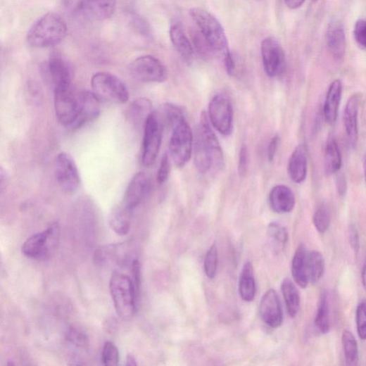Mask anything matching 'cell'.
<instances>
[{
	"label": "cell",
	"mask_w": 366,
	"mask_h": 366,
	"mask_svg": "<svg viewBox=\"0 0 366 366\" xmlns=\"http://www.w3.org/2000/svg\"><path fill=\"white\" fill-rule=\"evenodd\" d=\"M207 118L203 113L194 134V163L196 168L203 174L218 170L224 164L220 145Z\"/></svg>",
	"instance_id": "obj_1"
},
{
	"label": "cell",
	"mask_w": 366,
	"mask_h": 366,
	"mask_svg": "<svg viewBox=\"0 0 366 366\" xmlns=\"http://www.w3.org/2000/svg\"><path fill=\"white\" fill-rule=\"evenodd\" d=\"M67 34L68 26L64 19L57 13H50L31 27L27 40L33 48H50L61 43Z\"/></svg>",
	"instance_id": "obj_2"
},
{
	"label": "cell",
	"mask_w": 366,
	"mask_h": 366,
	"mask_svg": "<svg viewBox=\"0 0 366 366\" xmlns=\"http://www.w3.org/2000/svg\"><path fill=\"white\" fill-rule=\"evenodd\" d=\"M110 290L116 312L125 320H131L136 311L137 296L132 281L126 274L114 271Z\"/></svg>",
	"instance_id": "obj_3"
},
{
	"label": "cell",
	"mask_w": 366,
	"mask_h": 366,
	"mask_svg": "<svg viewBox=\"0 0 366 366\" xmlns=\"http://www.w3.org/2000/svg\"><path fill=\"white\" fill-rule=\"evenodd\" d=\"M190 15L210 50L225 54L228 51V44L220 22L210 13L200 8L191 9Z\"/></svg>",
	"instance_id": "obj_4"
},
{
	"label": "cell",
	"mask_w": 366,
	"mask_h": 366,
	"mask_svg": "<svg viewBox=\"0 0 366 366\" xmlns=\"http://www.w3.org/2000/svg\"><path fill=\"white\" fill-rule=\"evenodd\" d=\"M61 236V227L54 222L44 232L30 237L23 245L22 252L36 260L49 258L56 251Z\"/></svg>",
	"instance_id": "obj_5"
},
{
	"label": "cell",
	"mask_w": 366,
	"mask_h": 366,
	"mask_svg": "<svg viewBox=\"0 0 366 366\" xmlns=\"http://www.w3.org/2000/svg\"><path fill=\"white\" fill-rule=\"evenodd\" d=\"M93 92L100 101L125 104L130 99L127 87L118 77L108 72H98L91 80Z\"/></svg>",
	"instance_id": "obj_6"
},
{
	"label": "cell",
	"mask_w": 366,
	"mask_h": 366,
	"mask_svg": "<svg viewBox=\"0 0 366 366\" xmlns=\"http://www.w3.org/2000/svg\"><path fill=\"white\" fill-rule=\"evenodd\" d=\"M172 129L169 150L170 155L178 168L185 166L191 160L194 149V134L186 121L183 120Z\"/></svg>",
	"instance_id": "obj_7"
},
{
	"label": "cell",
	"mask_w": 366,
	"mask_h": 366,
	"mask_svg": "<svg viewBox=\"0 0 366 366\" xmlns=\"http://www.w3.org/2000/svg\"><path fill=\"white\" fill-rule=\"evenodd\" d=\"M54 103L60 123L72 127L77 118L80 108V95L76 94L72 84L54 88Z\"/></svg>",
	"instance_id": "obj_8"
},
{
	"label": "cell",
	"mask_w": 366,
	"mask_h": 366,
	"mask_svg": "<svg viewBox=\"0 0 366 366\" xmlns=\"http://www.w3.org/2000/svg\"><path fill=\"white\" fill-rule=\"evenodd\" d=\"M129 71L134 79L143 82H163L168 78L165 65L151 56L134 60L129 66Z\"/></svg>",
	"instance_id": "obj_9"
},
{
	"label": "cell",
	"mask_w": 366,
	"mask_h": 366,
	"mask_svg": "<svg viewBox=\"0 0 366 366\" xmlns=\"http://www.w3.org/2000/svg\"><path fill=\"white\" fill-rule=\"evenodd\" d=\"M209 119L213 127L222 135H230L234 130V111L230 100L218 94L210 103Z\"/></svg>",
	"instance_id": "obj_10"
},
{
	"label": "cell",
	"mask_w": 366,
	"mask_h": 366,
	"mask_svg": "<svg viewBox=\"0 0 366 366\" xmlns=\"http://www.w3.org/2000/svg\"><path fill=\"white\" fill-rule=\"evenodd\" d=\"M55 174L58 184L67 194L75 193L80 187L79 171L72 158L66 153H61L55 161Z\"/></svg>",
	"instance_id": "obj_11"
},
{
	"label": "cell",
	"mask_w": 366,
	"mask_h": 366,
	"mask_svg": "<svg viewBox=\"0 0 366 366\" xmlns=\"http://www.w3.org/2000/svg\"><path fill=\"white\" fill-rule=\"evenodd\" d=\"M144 127L142 163L150 166L155 163L162 143L161 125L155 113L150 115Z\"/></svg>",
	"instance_id": "obj_12"
},
{
	"label": "cell",
	"mask_w": 366,
	"mask_h": 366,
	"mask_svg": "<svg viewBox=\"0 0 366 366\" xmlns=\"http://www.w3.org/2000/svg\"><path fill=\"white\" fill-rule=\"evenodd\" d=\"M261 55L265 73L270 77L282 75L286 68L283 49L277 39L269 37L261 43Z\"/></svg>",
	"instance_id": "obj_13"
},
{
	"label": "cell",
	"mask_w": 366,
	"mask_h": 366,
	"mask_svg": "<svg viewBox=\"0 0 366 366\" xmlns=\"http://www.w3.org/2000/svg\"><path fill=\"white\" fill-rule=\"evenodd\" d=\"M151 189V180L146 173L135 174L127 187L122 206L131 213L148 197Z\"/></svg>",
	"instance_id": "obj_14"
},
{
	"label": "cell",
	"mask_w": 366,
	"mask_h": 366,
	"mask_svg": "<svg viewBox=\"0 0 366 366\" xmlns=\"http://www.w3.org/2000/svg\"><path fill=\"white\" fill-rule=\"evenodd\" d=\"M260 314L263 322L271 328H278L283 323V310L279 297L272 289L267 291L260 301Z\"/></svg>",
	"instance_id": "obj_15"
},
{
	"label": "cell",
	"mask_w": 366,
	"mask_h": 366,
	"mask_svg": "<svg viewBox=\"0 0 366 366\" xmlns=\"http://www.w3.org/2000/svg\"><path fill=\"white\" fill-rule=\"evenodd\" d=\"M101 101L93 91H84L80 95V108L77 118L71 127L73 129L94 122L101 115Z\"/></svg>",
	"instance_id": "obj_16"
},
{
	"label": "cell",
	"mask_w": 366,
	"mask_h": 366,
	"mask_svg": "<svg viewBox=\"0 0 366 366\" xmlns=\"http://www.w3.org/2000/svg\"><path fill=\"white\" fill-rule=\"evenodd\" d=\"M54 88L72 84V71L68 63L59 56H52L45 67Z\"/></svg>",
	"instance_id": "obj_17"
},
{
	"label": "cell",
	"mask_w": 366,
	"mask_h": 366,
	"mask_svg": "<svg viewBox=\"0 0 366 366\" xmlns=\"http://www.w3.org/2000/svg\"><path fill=\"white\" fill-rule=\"evenodd\" d=\"M269 202L272 210L277 213H291L296 205V198L293 191L286 186L274 187L270 191Z\"/></svg>",
	"instance_id": "obj_18"
},
{
	"label": "cell",
	"mask_w": 366,
	"mask_h": 366,
	"mask_svg": "<svg viewBox=\"0 0 366 366\" xmlns=\"http://www.w3.org/2000/svg\"><path fill=\"white\" fill-rule=\"evenodd\" d=\"M128 246L126 243L101 246L95 252L94 262L99 266L106 265L111 262L125 264L129 258Z\"/></svg>",
	"instance_id": "obj_19"
},
{
	"label": "cell",
	"mask_w": 366,
	"mask_h": 366,
	"mask_svg": "<svg viewBox=\"0 0 366 366\" xmlns=\"http://www.w3.org/2000/svg\"><path fill=\"white\" fill-rule=\"evenodd\" d=\"M288 172L290 178L298 184L303 182L308 172V151L305 145L296 148L289 161Z\"/></svg>",
	"instance_id": "obj_20"
},
{
	"label": "cell",
	"mask_w": 366,
	"mask_h": 366,
	"mask_svg": "<svg viewBox=\"0 0 366 366\" xmlns=\"http://www.w3.org/2000/svg\"><path fill=\"white\" fill-rule=\"evenodd\" d=\"M117 0H85L83 14L94 20H104L113 16Z\"/></svg>",
	"instance_id": "obj_21"
},
{
	"label": "cell",
	"mask_w": 366,
	"mask_h": 366,
	"mask_svg": "<svg viewBox=\"0 0 366 366\" xmlns=\"http://www.w3.org/2000/svg\"><path fill=\"white\" fill-rule=\"evenodd\" d=\"M360 97L357 94L352 96L348 101L344 112V125L351 144L355 145L358 136V115Z\"/></svg>",
	"instance_id": "obj_22"
},
{
	"label": "cell",
	"mask_w": 366,
	"mask_h": 366,
	"mask_svg": "<svg viewBox=\"0 0 366 366\" xmlns=\"http://www.w3.org/2000/svg\"><path fill=\"white\" fill-rule=\"evenodd\" d=\"M327 43L329 51L336 59H342L346 50V38L344 27L338 21L333 22L327 32Z\"/></svg>",
	"instance_id": "obj_23"
},
{
	"label": "cell",
	"mask_w": 366,
	"mask_h": 366,
	"mask_svg": "<svg viewBox=\"0 0 366 366\" xmlns=\"http://www.w3.org/2000/svg\"><path fill=\"white\" fill-rule=\"evenodd\" d=\"M342 82L334 80L330 85L324 103V113L326 120L331 125L336 122L342 96Z\"/></svg>",
	"instance_id": "obj_24"
},
{
	"label": "cell",
	"mask_w": 366,
	"mask_h": 366,
	"mask_svg": "<svg viewBox=\"0 0 366 366\" xmlns=\"http://www.w3.org/2000/svg\"><path fill=\"white\" fill-rule=\"evenodd\" d=\"M308 251L303 244H301L294 256L292 261V274L296 284L305 289L309 282L308 274L307 258Z\"/></svg>",
	"instance_id": "obj_25"
},
{
	"label": "cell",
	"mask_w": 366,
	"mask_h": 366,
	"mask_svg": "<svg viewBox=\"0 0 366 366\" xmlns=\"http://www.w3.org/2000/svg\"><path fill=\"white\" fill-rule=\"evenodd\" d=\"M170 37L174 48L183 58L187 60L193 58L194 45L180 24L175 23L171 26Z\"/></svg>",
	"instance_id": "obj_26"
},
{
	"label": "cell",
	"mask_w": 366,
	"mask_h": 366,
	"mask_svg": "<svg viewBox=\"0 0 366 366\" xmlns=\"http://www.w3.org/2000/svg\"><path fill=\"white\" fill-rule=\"evenodd\" d=\"M153 113L150 100L139 99L134 101L127 110V118L135 125L146 124L148 118Z\"/></svg>",
	"instance_id": "obj_27"
},
{
	"label": "cell",
	"mask_w": 366,
	"mask_h": 366,
	"mask_svg": "<svg viewBox=\"0 0 366 366\" xmlns=\"http://www.w3.org/2000/svg\"><path fill=\"white\" fill-rule=\"evenodd\" d=\"M342 165V158L339 145L333 135L329 136L324 153V169L326 173H337Z\"/></svg>",
	"instance_id": "obj_28"
},
{
	"label": "cell",
	"mask_w": 366,
	"mask_h": 366,
	"mask_svg": "<svg viewBox=\"0 0 366 366\" xmlns=\"http://www.w3.org/2000/svg\"><path fill=\"white\" fill-rule=\"evenodd\" d=\"M256 292L253 267L247 262L243 267L239 279V293L243 300L251 302L254 300Z\"/></svg>",
	"instance_id": "obj_29"
},
{
	"label": "cell",
	"mask_w": 366,
	"mask_h": 366,
	"mask_svg": "<svg viewBox=\"0 0 366 366\" xmlns=\"http://www.w3.org/2000/svg\"><path fill=\"white\" fill-rule=\"evenodd\" d=\"M315 326L317 332L322 334H328L331 329L329 299L326 291H324L319 298Z\"/></svg>",
	"instance_id": "obj_30"
},
{
	"label": "cell",
	"mask_w": 366,
	"mask_h": 366,
	"mask_svg": "<svg viewBox=\"0 0 366 366\" xmlns=\"http://www.w3.org/2000/svg\"><path fill=\"white\" fill-rule=\"evenodd\" d=\"M130 212L122 206L115 208L109 215V224L113 230L119 236L127 235L130 229Z\"/></svg>",
	"instance_id": "obj_31"
},
{
	"label": "cell",
	"mask_w": 366,
	"mask_h": 366,
	"mask_svg": "<svg viewBox=\"0 0 366 366\" xmlns=\"http://www.w3.org/2000/svg\"><path fill=\"white\" fill-rule=\"evenodd\" d=\"M307 265L310 283H316L323 277L325 272V260L319 251H308Z\"/></svg>",
	"instance_id": "obj_32"
},
{
	"label": "cell",
	"mask_w": 366,
	"mask_h": 366,
	"mask_svg": "<svg viewBox=\"0 0 366 366\" xmlns=\"http://www.w3.org/2000/svg\"><path fill=\"white\" fill-rule=\"evenodd\" d=\"M282 291L288 313L291 317H295L298 313L301 305L298 290L290 279H286L282 283Z\"/></svg>",
	"instance_id": "obj_33"
},
{
	"label": "cell",
	"mask_w": 366,
	"mask_h": 366,
	"mask_svg": "<svg viewBox=\"0 0 366 366\" xmlns=\"http://www.w3.org/2000/svg\"><path fill=\"white\" fill-rule=\"evenodd\" d=\"M342 344L346 364L350 366L358 365V346L353 334L348 330H345L342 334Z\"/></svg>",
	"instance_id": "obj_34"
},
{
	"label": "cell",
	"mask_w": 366,
	"mask_h": 366,
	"mask_svg": "<svg viewBox=\"0 0 366 366\" xmlns=\"http://www.w3.org/2000/svg\"><path fill=\"white\" fill-rule=\"evenodd\" d=\"M313 222L318 233L323 234L329 230L332 222V213L327 204L322 203L317 206L313 214Z\"/></svg>",
	"instance_id": "obj_35"
},
{
	"label": "cell",
	"mask_w": 366,
	"mask_h": 366,
	"mask_svg": "<svg viewBox=\"0 0 366 366\" xmlns=\"http://www.w3.org/2000/svg\"><path fill=\"white\" fill-rule=\"evenodd\" d=\"M268 235L280 248L286 246L289 241L287 229L281 223L273 222L268 225Z\"/></svg>",
	"instance_id": "obj_36"
},
{
	"label": "cell",
	"mask_w": 366,
	"mask_h": 366,
	"mask_svg": "<svg viewBox=\"0 0 366 366\" xmlns=\"http://www.w3.org/2000/svg\"><path fill=\"white\" fill-rule=\"evenodd\" d=\"M217 263V249L216 245L213 244L208 251L204 261V269L208 279H213L215 277Z\"/></svg>",
	"instance_id": "obj_37"
},
{
	"label": "cell",
	"mask_w": 366,
	"mask_h": 366,
	"mask_svg": "<svg viewBox=\"0 0 366 366\" xmlns=\"http://www.w3.org/2000/svg\"><path fill=\"white\" fill-rule=\"evenodd\" d=\"M102 362L106 366H115L119 363L120 353L117 346L111 341H107L102 352Z\"/></svg>",
	"instance_id": "obj_38"
},
{
	"label": "cell",
	"mask_w": 366,
	"mask_h": 366,
	"mask_svg": "<svg viewBox=\"0 0 366 366\" xmlns=\"http://www.w3.org/2000/svg\"><path fill=\"white\" fill-rule=\"evenodd\" d=\"M357 333L361 340H366V299L362 300L356 308Z\"/></svg>",
	"instance_id": "obj_39"
},
{
	"label": "cell",
	"mask_w": 366,
	"mask_h": 366,
	"mask_svg": "<svg viewBox=\"0 0 366 366\" xmlns=\"http://www.w3.org/2000/svg\"><path fill=\"white\" fill-rule=\"evenodd\" d=\"M68 341L79 348H86L88 345L87 335L78 329L70 328L67 334Z\"/></svg>",
	"instance_id": "obj_40"
},
{
	"label": "cell",
	"mask_w": 366,
	"mask_h": 366,
	"mask_svg": "<svg viewBox=\"0 0 366 366\" xmlns=\"http://www.w3.org/2000/svg\"><path fill=\"white\" fill-rule=\"evenodd\" d=\"M141 266L139 260L134 259L132 262V283L137 298H139L141 288Z\"/></svg>",
	"instance_id": "obj_41"
},
{
	"label": "cell",
	"mask_w": 366,
	"mask_h": 366,
	"mask_svg": "<svg viewBox=\"0 0 366 366\" xmlns=\"http://www.w3.org/2000/svg\"><path fill=\"white\" fill-rule=\"evenodd\" d=\"M164 111L166 118L172 127L179 122L185 120L179 108L175 106L168 104L165 106Z\"/></svg>",
	"instance_id": "obj_42"
},
{
	"label": "cell",
	"mask_w": 366,
	"mask_h": 366,
	"mask_svg": "<svg viewBox=\"0 0 366 366\" xmlns=\"http://www.w3.org/2000/svg\"><path fill=\"white\" fill-rule=\"evenodd\" d=\"M354 37L358 44L366 49V20H358L355 26Z\"/></svg>",
	"instance_id": "obj_43"
},
{
	"label": "cell",
	"mask_w": 366,
	"mask_h": 366,
	"mask_svg": "<svg viewBox=\"0 0 366 366\" xmlns=\"http://www.w3.org/2000/svg\"><path fill=\"white\" fill-rule=\"evenodd\" d=\"M170 170V159L168 154H165L160 162V165L158 171L157 181L160 185L163 184L169 177Z\"/></svg>",
	"instance_id": "obj_44"
},
{
	"label": "cell",
	"mask_w": 366,
	"mask_h": 366,
	"mask_svg": "<svg viewBox=\"0 0 366 366\" xmlns=\"http://www.w3.org/2000/svg\"><path fill=\"white\" fill-rule=\"evenodd\" d=\"M248 166V153L247 147L244 145L242 146L239 161V172L241 176L246 174Z\"/></svg>",
	"instance_id": "obj_45"
},
{
	"label": "cell",
	"mask_w": 366,
	"mask_h": 366,
	"mask_svg": "<svg viewBox=\"0 0 366 366\" xmlns=\"http://www.w3.org/2000/svg\"><path fill=\"white\" fill-rule=\"evenodd\" d=\"M224 55V62L226 71L229 75L233 76L234 75L236 70L234 57L229 50Z\"/></svg>",
	"instance_id": "obj_46"
},
{
	"label": "cell",
	"mask_w": 366,
	"mask_h": 366,
	"mask_svg": "<svg viewBox=\"0 0 366 366\" xmlns=\"http://www.w3.org/2000/svg\"><path fill=\"white\" fill-rule=\"evenodd\" d=\"M85 0H63L66 9L72 13L82 12Z\"/></svg>",
	"instance_id": "obj_47"
},
{
	"label": "cell",
	"mask_w": 366,
	"mask_h": 366,
	"mask_svg": "<svg viewBox=\"0 0 366 366\" xmlns=\"http://www.w3.org/2000/svg\"><path fill=\"white\" fill-rule=\"evenodd\" d=\"M279 143L280 137L279 135L274 136L271 139L267 149V158L270 162H272L276 156Z\"/></svg>",
	"instance_id": "obj_48"
},
{
	"label": "cell",
	"mask_w": 366,
	"mask_h": 366,
	"mask_svg": "<svg viewBox=\"0 0 366 366\" xmlns=\"http://www.w3.org/2000/svg\"><path fill=\"white\" fill-rule=\"evenodd\" d=\"M350 245L355 253H358L360 249V238L358 231L354 226L350 227L349 232Z\"/></svg>",
	"instance_id": "obj_49"
},
{
	"label": "cell",
	"mask_w": 366,
	"mask_h": 366,
	"mask_svg": "<svg viewBox=\"0 0 366 366\" xmlns=\"http://www.w3.org/2000/svg\"><path fill=\"white\" fill-rule=\"evenodd\" d=\"M336 188L339 194L344 196L347 192V182L343 174L339 175L336 178Z\"/></svg>",
	"instance_id": "obj_50"
},
{
	"label": "cell",
	"mask_w": 366,
	"mask_h": 366,
	"mask_svg": "<svg viewBox=\"0 0 366 366\" xmlns=\"http://www.w3.org/2000/svg\"><path fill=\"white\" fill-rule=\"evenodd\" d=\"M305 0H286V6L292 10L301 8L305 3Z\"/></svg>",
	"instance_id": "obj_51"
},
{
	"label": "cell",
	"mask_w": 366,
	"mask_h": 366,
	"mask_svg": "<svg viewBox=\"0 0 366 366\" xmlns=\"http://www.w3.org/2000/svg\"><path fill=\"white\" fill-rule=\"evenodd\" d=\"M0 189L4 191L5 187L7 186L8 175L4 171V168H1V172H0Z\"/></svg>",
	"instance_id": "obj_52"
},
{
	"label": "cell",
	"mask_w": 366,
	"mask_h": 366,
	"mask_svg": "<svg viewBox=\"0 0 366 366\" xmlns=\"http://www.w3.org/2000/svg\"><path fill=\"white\" fill-rule=\"evenodd\" d=\"M361 279L362 286L364 289L366 291V258L362 270Z\"/></svg>",
	"instance_id": "obj_53"
},
{
	"label": "cell",
	"mask_w": 366,
	"mask_h": 366,
	"mask_svg": "<svg viewBox=\"0 0 366 366\" xmlns=\"http://www.w3.org/2000/svg\"><path fill=\"white\" fill-rule=\"evenodd\" d=\"M126 365L128 366L137 365L136 359L132 355H127Z\"/></svg>",
	"instance_id": "obj_54"
},
{
	"label": "cell",
	"mask_w": 366,
	"mask_h": 366,
	"mask_svg": "<svg viewBox=\"0 0 366 366\" xmlns=\"http://www.w3.org/2000/svg\"><path fill=\"white\" fill-rule=\"evenodd\" d=\"M363 168H364V174H365V181H366V154L364 158Z\"/></svg>",
	"instance_id": "obj_55"
}]
</instances>
